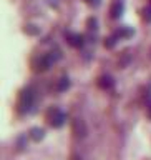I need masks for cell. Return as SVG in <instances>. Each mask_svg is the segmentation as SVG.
Returning a JSON list of instances; mask_svg holds the SVG:
<instances>
[{
    "instance_id": "cell-3",
    "label": "cell",
    "mask_w": 151,
    "mask_h": 160,
    "mask_svg": "<svg viewBox=\"0 0 151 160\" xmlns=\"http://www.w3.org/2000/svg\"><path fill=\"white\" fill-rule=\"evenodd\" d=\"M48 123L52 125V127H55V128H60L62 125L65 123V120H67V115H65L60 108H50L48 110Z\"/></svg>"
},
{
    "instance_id": "cell-8",
    "label": "cell",
    "mask_w": 151,
    "mask_h": 160,
    "mask_svg": "<svg viewBox=\"0 0 151 160\" xmlns=\"http://www.w3.org/2000/svg\"><path fill=\"white\" fill-rule=\"evenodd\" d=\"M45 137V130L40 128V127H33L30 130V138L33 140V142H40V140H43Z\"/></svg>"
},
{
    "instance_id": "cell-11",
    "label": "cell",
    "mask_w": 151,
    "mask_h": 160,
    "mask_svg": "<svg viewBox=\"0 0 151 160\" xmlns=\"http://www.w3.org/2000/svg\"><path fill=\"white\" fill-rule=\"evenodd\" d=\"M23 32L27 33V35H38L40 33V28L37 27V25H33V23H28V25H25Z\"/></svg>"
},
{
    "instance_id": "cell-9",
    "label": "cell",
    "mask_w": 151,
    "mask_h": 160,
    "mask_svg": "<svg viewBox=\"0 0 151 160\" xmlns=\"http://www.w3.org/2000/svg\"><path fill=\"white\" fill-rule=\"evenodd\" d=\"M98 85H100L101 88H113L115 82H113V78L110 77V75H103V77L98 80Z\"/></svg>"
},
{
    "instance_id": "cell-4",
    "label": "cell",
    "mask_w": 151,
    "mask_h": 160,
    "mask_svg": "<svg viewBox=\"0 0 151 160\" xmlns=\"http://www.w3.org/2000/svg\"><path fill=\"white\" fill-rule=\"evenodd\" d=\"M65 37H67L68 43L72 47H82L85 43V37L82 33H72V32H65Z\"/></svg>"
},
{
    "instance_id": "cell-16",
    "label": "cell",
    "mask_w": 151,
    "mask_h": 160,
    "mask_svg": "<svg viewBox=\"0 0 151 160\" xmlns=\"http://www.w3.org/2000/svg\"><path fill=\"white\" fill-rule=\"evenodd\" d=\"M149 117H151V107H149Z\"/></svg>"
},
{
    "instance_id": "cell-10",
    "label": "cell",
    "mask_w": 151,
    "mask_h": 160,
    "mask_svg": "<svg viewBox=\"0 0 151 160\" xmlns=\"http://www.w3.org/2000/svg\"><path fill=\"white\" fill-rule=\"evenodd\" d=\"M70 88V78L68 77H62L58 80V85H57V90L58 92H65V90Z\"/></svg>"
},
{
    "instance_id": "cell-12",
    "label": "cell",
    "mask_w": 151,
    "mask_h": 160,
    "mask_svg": "<svg viewBox=\"0 0 151 160\" xmlns=\"http://www.w3.org/2000/svg\"><path fill=\"white\" fill-rule=\"evenodd\" d=\"M116 40H118V37L113 33L111 37H108L106 40H105V47H106V48H113L115 45H116Z\"/></svg>"
},
{
    "instance_id": "cell-15",
    "label": "cell",
    "mask_w": 151,
    "mask_h": 160,
    "mask_svg": "<svg viewBox=\"0 0 151 160\" xmlns=\"http://www.w3.org/2000/svg\"><path fill=\"white\" fill-rule=\"evenodd\" d=\"M144 18H146L148 22H149V20H151V8H148V10H144Z\"/></svg>"
},
{
    "instance_id": "cell-7",
    "label": "cell",
    "mask_w": 151,
    "mask_h": 160,
    "mask_svg": "<svg viewBox=\"0 0 151 160\" xmlns=\"http://www.w3.org/2000/svg\"><path fill=\"white\" fill-rule=\"evenodd\" d=\"M133 33H134V30L131 27H120L116 32H115V35H116L118 38H130V37H133Z\"/></svg>"
},
{
    "instance_id": "cell-14",
    "label": "cell",
    "mask_w": 151,
    "mask_h": 160,
    "mask_svg": "<svg viewBox=\"0 0 151 160\" xmlns=\"http://www.w3.org/2000/svg\"><path fill=\"white\" fill-rule=\"evenodd\" d=\"M88 5H93V7H98L100 3H101V0H87Z\"/></svg>"
},
{
    "instance_id": "cell-1",
    "label": "cell",
    "mask_w": 151,
    "mask_h": 160,
    "mask_svg": "<svg viewBox=\"0 0 151 160\" xmlns=\"http://www.w3.org/2000/svg\"><path fill=\"white\" fill-rule=\"evenodd\" d=\"M60 57H62V53H60L58 50L50 52V53H45V55L38 57V58L33 62V70H35V72H47V70L52 67L55 62H58Z\"/></svg>"
},
{
    "instance_id": "cell-13",
    "label": "cell",
    "mask_w": 151,
    "mask_h": 160,
    "mask_svg": "<svg viewBox=\"0 0 151 160\" xmlns=\"http://www.w3.org/2000/svg\"><path fill=\"white\" fill-rule=\"evenodd\" d=\"M87 27H88L90 30H97V28H98V20H97V17H90V18L87 20Z\"/></svg>"
},
{
    "instance_id": "cell-6",
    "label": "cell",
    "mask_w": 151,
    "mask_h": 160,
    "mask_svg": "<svg viewBox=\"0 0 151 160\" xmlns=\"http://www.w3.org/2000/svg\"><path fill=\"white\" fill-rule=\"evenodd\" d=\"M73 133L77 137H85L87 135V125H85V122L82 118L73 120Z\"/></svg>"
},
{
    "instance_id": "cell-2",
    "label": "cell",
    "mask_w": 151,
    "mask_h": 160,
    "mask_svg": "<svg viewBox=\"0 0 151 160\" xmlns=\"http://www.w3.org/2000/svg\"><path fill=\"white\" fill-rule=\"evenodd\" d=\"M33 100H35V93L32 87H27L22 90L18 98V110L20 112H28L30 108L33 107Z\"/></svg>"
},
{
    "instance_id": "cell-5",
    "label": "cell",
    "mask_w": 151,
    "mask_h": 160,
    "mask_svg": "<svg viewBox=\"0 0 151 160\" xmlns=\"http://www.w3.org/2000/svg\"><path fill=\"white\" fill-rule=\"evenodd\" d=\"M125 12V2L123 0H115L111 8H110V15H111V18H120Z\"/></svg>"
}]
</instances>
